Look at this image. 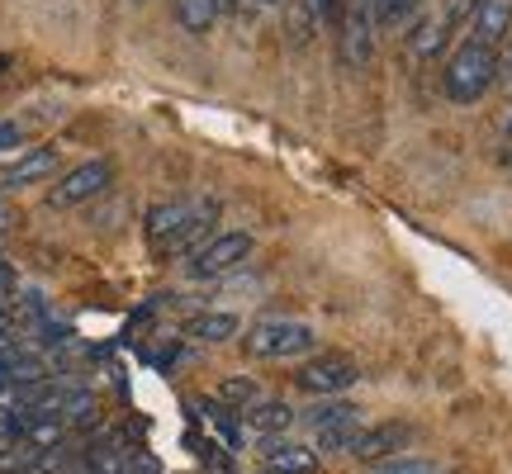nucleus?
<instances>
[{"mask_svg": "<svg viewBox=\"0 0 512 474\" xmlns=\"http://www.w3.org/2000/svg\"><path fill=\"white\" fill-rule=\"evenodd\" d=\"M256 5H280V0H256Z\"/></svg>", "mask_w": 512, "mask_h": 474, "instance_id": "obj_27", "label": "nucleus"}, {"mask_svg": "<svg viewBox=\"0 0 512 474\" xmlns=\"http://www.w3.org/2000/svg\"><path fill=\"white\" fill-rule=\"evenodd\" d=\"M238 5H242V0H214V10H219V15H233Z\"/></svg>", "mask_w": 512, "mask_h": 474, "instance_id": "obj_25", "label": "nucleus"}, {"mask_svg": "<svg viewBox=\"0 0 512 474\" xmlns=\"http://www.w3.org/2000/svg\"><path fill=\"white\" fill-rule=\"evenodd\" d=\"M185 332L195 337V342H233L242 332L238 313H195L190 323H185Z\"/></svg>", "mask_w": 512, "mask_h": 474, "instance_id": "obj_14", "label": "nucleus"}, {"mask_svg": "<svg viewBox=\"0 0 512 474\" xmlns=\"http://www.w3.org/2000/svg\"><path fill=\"white\" fill-rule=\"evenodd\" d=\"M24 143V128L19 124H0V152H5V147H19Z\"/></svg>", "mask_w": 512, "mask_h": 474, "instance_id": "obj_23", "label": "nucleus"}, {"mask_svg": "<svg viewBox=\"0 0 512 474\" xmlns=\"http://www.w3.org/2000/svg\"><path fill=\"white\" fill-rule=\"evenodd\" d=\"M408 441H413V427L408 422H370L356 432L351 441V460H366V465H380V460H394L408 451Z\"/></svg>", "mask_w": 512, "mask_h": 474, "instance_id": "obj_8", "label": "nucleus"}, {"mask_svg": "<svg viewBox=\"0 0 512 474\" xmlns=\"http://www.w3.org/2000/svg\"><path fill=\"white\" fill-rule=\"evenodd\" d=\"M366 474H441V465L437 460H422V456H394V460L370 465Z\"/></svg>", "mask_w": 512, "mask_h": 474, "instance_id": "obj_21", "label": "nucleus"}, {"mask_svg": "<svg viewBox=\"0 0 512 474\" xmlns=\"http://www.w3.org/2000/svg\"><path fill=\"white\" fill-rule=\"evenodd\" d=\"M261 465H266V474H313L318 451H313V446H304V441L271 437L266 446H261Z\"/></svg>", "mask_w": 512, "mask_h": 474, "instance_id": "obj_10", "label": "nucleus"}, {"mask_svg": "<svg viewBox=\"0 0 512 474\" xmlns=\"http://www.w3.org/2000/svg\"><path fill=\"white\" fill-rule=\"evenodd\" d=\"M304 422H309V432H323V427H337V422H366V418H361V408L347 399H323L304 413Z\"/></svg>", "mask_w": 512, "mask_h": 474, "instance_id": "obj_15", "label": "nucleus"}, {"mask_svg": "<svg viewBox=\"0 0 512 474\" xmlns=\"http://www.w3.org/2000/svg\"><path fill=\"white\" fill-rule=\"evenodd\" d=\"M285 19H290V43H309L318 34V10H313V0H285Z\"/></svg>", "mask_w": 512, "mask_h": 474, "instance_id": "obj_17", "label": "nucleus"}, {"mask_svg": "<svg viewBox=\"0 0 512 474\" xmlns=\"http://www.w3.org/2000/svg\"><path fill=\"white\" fill-rule=\"evenodd\" d=\"M313 347H318V332L299 318H261L242 337V351L252 361H294V356H309Z\"/></svg>", "mask_w": 512, "mask_h": 474, "instance_id": "obj_2", "label": "nucleus"}, {"mask_svg": "<svg viewBox=\"0 0 512 474\" xmlns=\"http://www.w3.org/2000/svg\"><path fill=\"white\" fill-rule=\"evenodd\" d=\"M508 138H512V119H508Z\"/></svg>", "mask_w": 512, "mask_h": 474, "instance_id": "obj_28", "label": "nucleus"}, {"mask_svg": "<svg viewBox=\"0 0 512 474\" xmlns=\"http://www.w3.org/2000/svg\"><path fill=\"white\" fill-rule=\"evenodd\" d=\"M470 29H475L470 38H479V43L498 48V43L512 34V0H479L475 19H470Z\"/></svg>", "mask_w": 512, "mask_h": 474, "instance_id": "obj_12", "label": "nucleus"}, {"mask_svg": "<svg viewBox=\"0 0 512 474\" xmlns=\"http://www.w3.org/2000/svg\"><path fill=\"white\" fill-rule=\"evenodd\" d=\"M498 76V48L489 43H479V38H465L451 62H446V72H441V91L451 105H479L489 86H494Z\"/></svg>", "mask_w": 512, "mask_h": 474, "instance_id": "obj_1", "label": "nucleus"}, {"mask_svg": "<svg viewBox=\"0 0 512 474\" xmlns=\"http://www.w3.org/2000/svg\"><path fill=\"white\" fill-rule=\"evenodd\" d=\"M342 62L347 67H366L375 57V15H370V0H347L342 5Z\"/></svg>", "mask_w": 512, "mask_h": 474, "instance_id": "obj_7", "label": "nucleus"}, {"mask_svg": "<svg viewBox=\"0 0 512 474\" xmlns=\"http://www.w3.org/2000/svg\"><path fill=\"white\" fill-rule=\"evenodd\" d=\"M57 171V147H29V152H19L15 162L0 171V190H24V185H38L48 181Z\"/></svg>", "mask_w": 512, "mask_h": 474, "instance_id": "obj_9", "label": "nucleus"}, {"mask_svg": "<svg viewBox=\"0 0 512 474\" xmlns=\"http://www.w3.org/2000/svg\"><path fill=\"white\" fill-rule=\"evenodd\" d=\"M508 76H512V72H508Z\"/></svg>", "mask_w": 512, "mask_h": 474, "instance_id": "obj_30", "label": "nucleus"}, {"mask_svg": "<svg viewBox=\"0 0 512 474\" xmlns=\"http://www.w3.org/2000/svg\"><path fill=\"white\" fill-rule=\"evenodd\" d=\"M422 0H375L370 5V15H375V29H394V24H403V19L418 10Z\"/></svg>", "mask_w": 512, "mask_h": 474, "instance_id": "obj_20", "label": "nucleus"}, {"mask_svg": "<svg viewBox=\"0 0 512 474\" xmlns=\"http://www.w3.org/2000/svg\"><path fill=\"white\" fill-rule=\"evenodd\" d=\"M5 72H10V57H0V76H5Z\"/></svg>", "mask_w": 512, "mask_h": 474, "instance_id": "obj_26", "label": "nucleus"}, {"mask_svg": "<svg viewBox=\"0 0 512 474\" xmlns=\"http://www.w3.org/2000/svg\"><path fill=\"white\" fill-rule=\"evenodd\" d=\"M451 34H456V29H451L441 15H427L418 29L408 34V53L418 57V62H437V53L451 43Z\"/></svg>", "mask_w": 512, "mask_h": 474, "instance_id": "obj_13", "label": "nucleus"}, {"mask_svg": "<svg viewBox=\"0 0 512 474\" xmlns=\"http://www.w3.org/2000/svg\"><path fill=\"white\" fill-rule=\"evenodd\" d=\"M294 418H299V413H294L285 399H256L252 408H242V427H252L256 437H266V441L280 437V432H290Z\"/></svg>", "mask_w": 512, "mask_h": 474, "instance_id": "obj_11", "label": "nucleus"}, {"mask_svg": "<svg viewBox=\"0 0 512 474\" xmlns=\"http://www.w3.org/2000/svg\"><path fill=\"white\" fill-rule=\"evenodd\" d=\"M252 233H219L209 237L195 256H185V275L190 280H223V275H233L238 266H247V256H252Z\"/></svg>", "mask_w": 512, "mask_h": 474, "instance_id": "obj_3", "label": "nucleus"}, {"mask_svg": "<svg viewBox=\"0 0 512 474\" xmlns=\"http://www.w3.org/2000/svg\"><path fill=\"white\" fill-rule=\"evenodd\" d=\"M361 380V365L342 356V351H323V356H313L294 370V384L313 394V399H337V394H347L351 384Z\"/></svg>", "mask_w": 512, "mask_h": 474, "instance_id": "obj_4", "label": "nucleus"}, {"mask_svg": "<svg viewBox=\"0 0 512 474\" xmlns=\"http://www.w3.org/2000/svg\"><path fill=\"white\" fill-rule=\"evenodd\" d=\"M214 214H219V204H214V200H166V204H152V209H147V242H152V252H157V247H166V242L181 233V228H190V223H200V219H214Z\"/></svg>", "mask_w": 512, "mask_h": 474, "instance_id": "obj_6", "label": "nucleus"}, {"mask_svg": "<svg viewBox=\"0 0 512 474\" xmlns=\"http://www.w3.org/2000/svg\"><path fill=\"white\" fill-rule=\"evenodd\" d=\"M366 422H337V427H323V432H313V451H328V456H347L356 432H361Z\"/></svg>", "mask_w": 512, "mask_h": 474, "instance_id": "obj_18", "label": "nucleus"}, {"mask_svg": "<svg viewBox=\"0 0 512 474\" xmlns=\"http://www.w3.org/2000/svg\"><path fill=\"white\" fill-rule=\"evenodd\" d=\"M176 19H181L185 34H209L219 10H214V0H176Z\"/></svg>", "mask_w": 512, "mask_h": 474, "instance_id": "obj_16", "label": "nucleus"}, {"mask_svg": "<svg viewBox=\"0 0 512 474\" xmlns=\"http://www.w3.org/2000/svg\"><path fill=\"white\" fill-rule=\"evenodd\" d=\"M133 5H143V0H133Z\"/></svg>", "mask_w": 512, "mask_h": 474, "instance_id": "obj_29", "label": "nucleus"}, {"mask_svg": "<svg viewBox=\"0 0 512 474\" xmlns=\"http://www.w3.org/2000/svg\"><path fill=\"white\" fill-rule=\"evenodd\" d=\"M110 185H114V162L110 157H91V162L72 166V171L48 190V204H53V209H76V204L100 200Z\"/></svg>", "mask_w": 512, "mask_h": 474, "instance_id": "obj_5", "label": "nucleus"}, {"mask_svg": "<svg viewBox=\"0 0 512 474\" xmlns=\"http://www.w3.org/2000/svg\"><path fill=\"white\" fill-rule=\"evenodd\" d=\"M256 399H261V389H256V380H247V375H228V380L219 384V403L223 408H233V413L252 408Z\"/></svg>", "mask_w": 512, "mask_h": 474, "instance_id": "obj_19", "label": "nucleus"}, {"mask_svg": "<svg viewBox=\"0 0 512 474\" xmlns=\"http://www.w3.org/2000/svg\"><path fill=\"white\" fill-rule=\"evenodd\" d=\"M475 10H479V0H446V5H441V19H446V24L460 34V29H470Z\"/></svg>", "mask_w": 512, "mask_h": 474, "instance_id": "obj_22", "label": "nucleus"}, {"mask_svg": "<svg viewBox=\"0 0 512 474\" xmlns=\"http://www.w3.org/2000/svg\"><path fill=\"white\" fill-rule=\"evenodd\" d=\"M342 5H347V0H313L318 19H337V15H342Z\"/></svg>", "mask_w": 512, "mask_h": 474, "instance_id": "obj_24", "label": "nucleus"}]
</instances>
